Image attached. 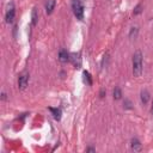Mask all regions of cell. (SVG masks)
Returning a JSON list of instances; mask_svg holds the SVG:
<instances>
[{"mask_svg": "<svg viewBox=\"0 0 153 153\" xmlns=\"http://www.w3.org/2000/svg\"><path fill=\"white\" fill-rule=\"evenodd\" d=\"M112 93H114V99L118 100V99H121V98H122V91H121V88H120V87H115Z\"/></svg>", "mask_w": 153, "mask_h": 153, "instance_id": "30bf717a", "label": "cell"}, {"mask_svg": "<svg viewBox=\"0 0 153 153\" xmlns=\"http://www.w3.org/2000/svg\"><path fill=\"white\" fill-rule=\"evenodd\" d=\"M131 149L136 151V152H140L142 149V146H141V143H140V141L137 139H133L131 140Z\"/></svg>", "mask_w": 153, "mask_h": 153, "instance_id": "ba28073f", "label": "cell"}, {"mask_svg": "<svg viewBox=\"0 0 153 153\" xmlns=\"http://www.w3.org/2000/svg\"><path fill=\"white\" fill-rule=\"evenodd\" d=\"M1 99H2V100H5V99H6V94H5V93H2V94H1Z\"/></svg>", "mask_w": 153, "mask_h": 153, "instance_id": "e0dca14e", "label": "cell"}, {"mask_svg": "<svg viewBox=\"0 0 153 153\" xmlns=\"http://www.w3.org/2000/svg\"><path fill=\"white\" fill-rule=\"evenodd\" d=\"M84 80H85V82H87L88 85H92V80H91V75H90V73L88 72H84Z\"/></svg>", "mask_w": 153, "mask_h": 153, "instance_id": "7c38bea8", "label": "cell"}, {"mask_svg": "<svg viewBox=\"0 0 153 153\" xmlns=\"http://www.w3.org/2000/svg\"><path fill=\"white\" fill-rule=\"evenodd\" d=\"M37 19H38L37 8H33L32 10V13H31V23H32V25H36L37 24Z\"/></svg>", "mask_w": 153, "mask_h": 153, "instance_id": "8fae6325", "label": "cell"}, {"mask_svg": "<svg viewBox=\"0 0 153 153\" xmlns=\"http://www.w3.org/2000/svg\"><path fill=\"white\" fill-rule=\"evenodd\" d=\"M149 93L146 91V90H143L142 92H141V102L143 103V104H147L148 103V100H149Z\"/></svg>", "mask_w": 153, "mask_h": 153, "instance_id": "9c48e42d", "label": "cell"}, {"mask_svg": "<svg viewBox=\"0 0 153 153\" xmlns=\"http://www.w3.org/2000/svg\"><path fill=\"white\" fill-rule=\"evenodd\" d=\"M49 111L51 112L53 117L56 121H60V118H61V110L60 109H57V108H49Z\"/></svg>", "mask_w": 153, "mask_h": 153, "instance_id": "8992f818", "label": "cell"}, {"mask_svg": "<svg viewBox=\"0 0 153 153\" xmlns=\"http://www.w3.org/2000/svg\"><path fill=\"white\" fill-rule=\"evenodd\" d=\"M124 108H127V109H131V103H130L128 99L124 100Z\"/></svg>", "mask_w": 153, "mask_h": 153, "instance_id": "9a60e30c", "label": "cell"}, {"mask_svg": "<svg viewBox=\"0 0 153 153\" xmlns=\"http://www.w3.org/2000/svg\"><path fill=\"white\" fill-rule=\"evenodd\" d=\"M14 16H16V11L13 8V6H11L7 12H6V16H5V19H6V23H12L13 19H14Z\"/></svg>", "mask_w": 153, "mask_h": 153, "instance_id": "277c9868", "label": "cell"}, {"mask_svg": "<svg viewBox=\"0 0 153 153\" xmlns=\"http://www.w3.org/2000/svg\"><path fill=\"white\" fill-rule=\"evenodd\" d=\"M72 8L73 13L76 17V19H82L84 18V5L80 0H73L72 1Z\"/></svg>", "mask_w": 153, "mask_h": 153, "instance_id": "7a4b0ae2", "label": "cell"}, {"mask_svg": "<svg viewBox=\"0 0 153 153\" xmlns=\"http://www.w3.org/2000/svg\"><path fill=\"white\" fill-rule=\"evenodd\" d=\"M54 7H55V0H47V4H45V12L48 14H50L53 11H54Z\"/></svg>", "mask_w": 153, "mask_h": 153, "instance_id": "52a82bcc", "label": "cell"}, {"mask_svg": "<svg viewBox=\"0 0 153 153\" xmlns=\"http://www.w3.org/2000/svg\"><path fill=\"white\" fill-rule=\"evenodd\" d=\"M151 112H152V115H153V103H152V108H151Z\"/></svg>", "mask_w": 153, "mask_h": 153, "instance_id": "ac0fdd59", "label": "cell"}, {"mask_svg": "<svg viewBox=\"0 0 153 153\" xmlns=\"http://www.w3.org/2000/svg\"><path fill=\"white\" fill-rule=\"evenodd\" d=\"M141 8H142V6H141V4H139V5H137V6L134 8V12H133V13H134V16L140 14V13H141V11H142Z\"/></svg>", "mask_w": 153, "mask_h": 153, "instance_id": "5bb4252c", "label": "cell"}, {"mask_svg": "<svg viewBox=\"0 0 153 153\" xmlns=\"http://www.w3.org/2000/svg\"><path fill=\"white\" fill-rule=\"evenodd\" d=\"M133 74L134 76H140L142 74V54L140 50H136L133 55Z\"/></svg>", "mask_w": 153, "mask_h": 153, "instance_id": "6da1fadb", "label": "cell"}, {"mask_svg": "<svg viewBox=\"0 0 153 153\" xmlns=\"http://www.w3.org/2000/svg\"><path fill=\"white\" fill-rule=\"evenodd\" d=\"M29 82V74H22L18 79V87L19 90H25Z\"/></svg>", "mask_w": 153, "mask_h": 153, "instance_id": "3957f363", "label": "cell"}, {"mask_svg": "<svg viewBox=\"0 0 153 153\" xmlns=\"http://www.w3.org/2000/svg\"><path fill=\"white\" fill-rule=\"evenodd\" d=\"M59 60H60V62H62V63H66V62L69 60V54L67 53V50L61 49V50L59 51Z\"/></svg>", "mask_w": 153, "mask_h": 153, "instance_id": "5b68a950", "label": "cell"}, {"mask_svg": "<svg viewBox=\"0 0 153 153\" xmlns=\"http://www.w3.org/2000/svg\"><path fill=\"white\" fill-rule=\"evenodd\" d=\"M86 152H96V149L92 147H88V148H86Z\"/></svg>", "mask_w": 153, "mask_h": 153, "instance_id": "2e32d148", "label": "cell"}, {"mask_svg": "<svg viewBox=\"0 0 153 153\" xmlns=\"http://www.w3.org/2000/svg\"><path fill=\"white\" fill-rule=\"evenodd\" d=\"M136 35H137V27H131L130 29V32H129V37L130 38H135L136 37Z\"/></svg>", "mask_w": 153, "mask_h": 153, "instance_id": "4fadbf2b", "label": "cell"}]
</instances>
